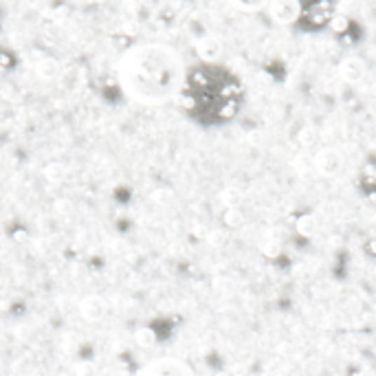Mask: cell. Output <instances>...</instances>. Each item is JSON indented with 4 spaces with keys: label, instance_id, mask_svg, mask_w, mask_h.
<instances>
[{
    "label": "cell",
    "instance_id": "1",
    "mask_svg": "<svg viewBox=\"0 0 376 376\" xmlns=\"http://www.w3.org/2000/svg\"><path fill=\"white\" fill-rule=\"evenodd\" d=\"M114 77L123 95L133 102L159 106L172 102L183 90L187 71L183 55L174 46L141 42L121 53L114 64Z\"/></svg>",
    "mask_w": 376,
    "mask_h": 376
},
{
    "label": "cell",
    "instance_id": "2",
    "mask_svg": "<svg viewBox=\"0 0 376 376\" xmlns=\"http://www.w3.org/2000/svg\"><path fill=\"white\" fill-rule=\"evenodd\" d=\"M313 166L319 176L337 178L343 174V170H346V156H343V152H339L337 148H321L313 156Z\"/></svg>",
    "mask_w": 376,
    "mask_h": 376
},
{
    "label": "cell",
    "instance_id": "3",
    "mask_svg": "<svg viewBox=\"0 0 376 376\" xmlns=\"http://www.w3.org/2000/svg\"><path fill=\"white\" fill-rule=\"evenodd\" d=\"M137 376H194V372L185 361H178V358L172 356H161L145 363Z\"/></svg>",
    "mask_w": 376,
    "mask_h": 376
},
{
    "label": "cell",
    "instance_id": "4",
    "mask_svg": "<svg viewBox=\"0 0 376 376\" xmlns=\"http://www.w3.org/2000/svg\"><path fill=\"white\" fill-rule=\"evenodd\" d=\"M264 13L277 25H293L302 18L304 5L300 0H271L264 7Z\"/></svg>",
    "mask_w": 376,
    "mask_h": 376
},
{
    "label": "cell",
    "instance_id": "5",
    "mask_svg": "<svg viewBox=\"0 0 376 376\" xmlns=\"http://www.w3.org/2000/svg\"><path fill=\"white\" fill-rule=\"evenodd\" d=\"M337 73L343 81H346V84H361L368 75V64L363 62V58H358V55H348L339 62Z\"/></svg>",
    "mask_w": 376,
    "mask_h": 376
},
{
    "label": "cell",
    "instance_id": "6",
    "mask_svg": "<svg viewBox=\"0 0 376 376\" xmlns=\"http://www.w3.org/2000/svg\"><path fill=\"white\" fill-rule=\"evenodd\" d=\"M196 51L205 62H218L224 53V44L218 36H205L196 44Z\"/></svg>",
    "mask_w": 376,
    "mask_h": 376
},
{
    "label": "cell",
    "instance_id": "7",
    "mask_svg": "<svg viewBox=\"0 0 376 376\" xmlns=\"http://www.w3.org/2000/svg\"><path fill=\"white\" fill-rule=\"evenodd\" d=\"M102 313H104V306L97 297H86L84 302H81V315H84V319L95 321V319L102 317Z\"/></svg>",
    "mask_w": 376,
    "mask_h": 376
},
{
    "label": "cell",
    "instance_id": "8",
    "mask_svg": "<svg viewBox=\"0 0 376 376\" xmlns=\"http://www.w3.org/2000/svg\"><path fill=\"white\" fill-rule=\"evenodd\" d=\"M317 229H319V222H317V218H315L313 214H304V216H300V220H297V231H300L302 236H306V238L315 236V234H317Z\"/></svg>",
    "mask_w": 376,
    "mask_h": 376
},
{
    "label": "cell",
    "instance_id": "9",
    "mask_svg": "<svg viewBox=\"0 0 376 376\" xmlns=\"http://www.w3.org/2000/svg\"><path fill=\"white\" fill-rule=\"evenodd\" d=\"M234 7L240 11H264L267 3H234Z\"/></svg>",
    "mask_w": 376,
    "mask_h": 376
},
{
    "label": "cell",
    "instance_id": "10",
    "mask_svg": "<svg viewBox=\"0 0 376 376\" xmlns=\"http://www.w3.org/2000/svg\"><path fill=\"white\" fill-rule=\"evenodd\" d=\"M227 222H229V224H240V222H242L240 211H238V209H234V207L229 209V211H227Z\"/></svg>",
    "mask_w": 376,
    "mask_h": 376
},
{
    "label": "cell",
    "instance_id": "11",
    "mask_svg": "<svg viewBox=\"0 0 376 376\" xmlns=\"http://www.w3.org/2000/svg\"><path fill=\"white\" fill-rule=\"evenodd\" d=\"M333 25H335V29L339 31H343V29H346L348 27V18H346V15H333Z\"/></svg>",
    "mask_w": 376,
    "mask_h": 376
}]
</instances>
